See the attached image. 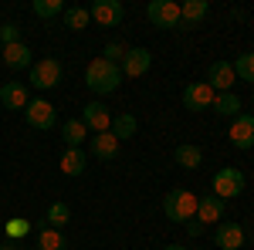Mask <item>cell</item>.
<instances>
[{
    "label": "cell",
    "mask_w": 254,
    "mask_h": 250,
    "mask_svg": "<svg viewBox=\"0 0 254 250\" xmlns=\"http://www.w3.org/2000/svg\"><path fill=\"white\" fill-rule=\"evenodd\" d=\"M214 98H217V92L207 81H190V85L183 88V105H187L190 112H207V108H214Z\"/></svg>",
    "instance_id": "cell-7"
},
{
    "label": "cell",
    "mask_w": 254,
    "mask_h": 250,
    "mask_svg": "<svg viewBox=\"0 0 254 250\" xmlns=\"http://www.w3.org/2000/svg\"><path fill=\"white\" fill-rule=\"evenodd\" d=\"M24 115H27V125H34V129H41V132L55 129V122H58L55 105H51V101H44V98H31V101H27V108H24Z\"/></svg>",
    "instance_id": "cell-6"
},
{
    "label": "cell",
    "mask_w": 254,
    "mask_h": 250,
    "mask_svg": "<svg viewBox=\"0 0 254 250\" xmlns=\"http://www.w3.org/2000/svg\"><path fill=\"white\" fill-rule=\"evenodd\" d=\"M176 166L180 169H200V162H203V152H200V146H190V142H183V146H176Z\"/></svg>",
    "instance_id": "cell-20"
},
{
    "label": "cell",
    "mask_w": 254,
    "mask_h": 250,
    "mask_svg": "<svg viewBox=\"0 0 254 250\" xmlns=\"http://www.w3.org/2000/svg\"><path fill=\"white\" fill-rule=\"evenodd\" d=\"M61 139H64V146H68V149H81V142L88 139L85 122H81V118H68V122L61 125Z\"/></svg>",
    "instance_id": "cell-19"
},
{
    "label": "cell",
    "mask_w": 254,
    "mask_h": 250,
    "mask_svg": "<svg viewBox=\"0 0 254 250\" xmlns=\"http://www.w3.org/2000/svg\"><path fill=\"white\" fill-rule=\"evenodd\" d=\"M58 166H61V173H64V176H81L88 162H85V152H81V149H64V155H61Z\"/></svg>",
    "instance_id": "cell-21"
},
{
    "label": "cell",
    "mask_w": 254,
    "mask_h": 250,
    "mask_svg": "<svg viewBox=\"0 0 254 250\" xmlns=\"http://www.w3.org/2000/svg\"><path fill=\"white\" fill-rule=\"evenodd\" d=\"M102 58L112 61V64H119V61L126 58V44H122V41H109V44H105V54H102Z\"/></svg>",
    "instance_id": "cell-30"
},
{
    "label": "cell",
    "mask_w": 254,
    "mask_h": 250,
    "mask_svg": "<svg viewBox=\"0 0 254 250\" xmlns=\"http://www.w3.org/2000/svg\"><path fill=\"white\" fill-rule=\"evenodd\" d=\"M187 233H190V237H200V233H203V223H200V220H187Z\"/></svg>",
    "instance_id": "cell-32"
},
{
    "label": "cell",
    "mask_w": 254,
    "mask_h": 250,
    "mask_svg": "<svg viewBox=\"0 0 254 250\" xmlns=\"http://www.w3.org/2000/svg\"><path fill=\"white\" fill-rule=\"evenodd\" d=\"M31 7H34V14H38V17H44V20L64 14V3H61V0H34Z\"/></svg>",
    "instance_id": "cell-29"
},
{
    "label": "cell",
    "mask_w": 254,
    "mask_h": 250,
    "mask_svg": "<svg viewBox=\"0 0 254 250\" xmlns=\"http://www.w3.org/2000/svg\"><path fill=\"white\" fill-rule=\"evenodd\" d=\"M88 14H92V20L102 24V27H116L119 20H122V3H119V0H95V3L88 7Z\"/></svg>",
    "instance_id": "cell-13"
},
{
    "label": "cell",
    "mask_w": 254,
    "mask_h": 250,
    "mask_svg": "<svg viewBox=\"0 0 254 250\" xmlns=\"http://www.w3.org/2000/svg\"><path fill=\"white\" fill-rule=\"evenodd\" d=\"M31 85L38 92H48V88H58L61 85V61L44 58L38 64H31Z\"/></svg>",
    "instance_id": "cell-5"
},
{
    "label": "cell",
    "mask_w": 254,
    "mask_h": 250,
    "mask_svg": "<svg viewBox=\"0 0 254 250\" xmlns=\"http://www.w3.org/2000/svg\"><path fill=\"white\" fill-rule=\"evenodd\" d=\"M203 250H214V247H203Z\"/></svg>",
    "instance_id": "cell-36"
},
{
    "label": "cell",
    "mask_w": 254,
    "mask_h": 250,
    "mask_svg": "<svg viewBox=\"0 0 254 250\" xmlns=\"http://www.w3.org/2000/svg\"><path fill=\"white\" fill-rule=\"evenodd\" d=\"M149 64H153V54L146 48H126V58L119 61V71H122V78H139L149 71Z\"/></svg>",
    "instance_id": "cell-8"
},
{
    "label": "cell",
    "mask_w": 254,
    "mask_h": 250,
    "mask_svg": "<svg viewBox=\"0 0 254 250\" xmlns=\"http://www.w3.org/2000/svg\"><path fill=\"white\" fill-rule=\"evenodd\" d=\"M220 216H224V200H220V196H214V193H210V196H200L193 220H200L203 227H210V223H217Z\"/></svg>",
    "instance_id": "cell-17"
},
{
    "label": "cell",
    "mask_w": 254,
    "mask_h": 250,
    "mask_svg": "<svg viewBox=\"0 0 254 250\" xmlns=\"http://www.w3.org/2000/svg\"><path fill=\"white\" fill-rule=\"evenodd\" d=\"M64 27L68 31H85L88 24H92V14H88V7H64Z\"/></svg>",
    "instance_id": "cell-24"
},
{
    "label": "cell",
    "mask_w": 254,
    "mask_h": 250,
    "mask_svg": "<svg viewBox=\"0 0 254 250\" xmlns=\"http://www.w3.org/2000/svg\"><path fill=\"white\" fill-rule=\"evenodd\" d=\"M241 108H244V105H241V98H237L234 92H224V95L214 98V112H217V115H224V118H237V115H241Z\"/></svg>",
    "instance_id": "cell-22"
},
{
    "label": "cell",
    "mask_w": 254,
    "mask_h": 250,
    "mask_svg": "<svg viewBox=\"0 0 254 250\" xmlns=\"http://www.w3.org/2000/svg\"><path fill=\"white\" fill-rule=\"evenodd\" d=\"M38 250H64V237L58 230H51V227H44L38 233Z\"/></svg>",
    "instance_id": "cell-28"
},
{
    "label": "cell",
    "mask_w": 254,
    "mask_h": 250,
    "mask_svg": "<svg viewBox=\"0 0 254 250\" xmlns=\"http://www.w3.org/2000/svg\"><path fill=\"white\" fill-rule=\"evenodd\" d=\"M146 17L153 27H166V31H180V3L176 0H153L146 7Z\"/></svg>",
    "instance_id": "cell-3"
},
{
    "label": "cell",
    "mask_w": 254,
    "mask_h": 250,
    "mask_svg": "<svg viewBox=\"0 0 254 250\" xmlns=\"http://www.w3.org/2000/svg\"><path fill=\"white\" fill-rule=\"evenodd\" d=\"M0 58H3V64H7L10 71H24V68H31V48H27L24 41L7 44V48L0 51Z\"/></svg>",
    "instance_id": "cell-16"
},
{
    "label": "cell",
    "mask_w": 254,
    "mask_h": 250,
    "mask_svg": "<svg viewBox=\"0 0 254 250\" xmlns=\"http://www.w3.org/2000/svg\"><path fill=\"white\" fill-rule=\"evenodd\" d=\"M207 14H210V3L207 0H187V3H180V31L196 27Z\"/></svg>",
    "instance_id": "cell-15"
},
{
    "label": "cell",
    "mask_w": 254,
    "mask_h": 250,
    "mask_svg": "<svg viewBox=\"0 0 254 250\" xmlns=\"http://www.w3.org/2000/svg\"><path fill=\"white\" fill-rule=\"evenodd\" d=\"M0 250H20V247L14 244V240H7V244H0Z\"/></svg>",
    "instance_id": "cell-33"
},
{
    "label": "cell",
    "mask_w": 254,
    "mask_h": 250,
    "mask_svg": "<svg viewBox=\"0 0 254 250\" xmlns=\"http://www.w3.org/2000/svg\"><path fill=\"white\" fill-rule=\"evenodd\" d=\"M81 122H85V129L88 132H109L112 129V112H109V105H102V101H88L85 108H81Z\"/></svg>",
    "instance_id": "cell-9"
},
{
    "label": "cell",
    "mask_w": 254,
    "mask_h": 250,
    "mask_svg": "<svg viewBox=\"0 0 254 250\" xmlns=\"http://www.w3.org/2000/svg\"><path fill=\"white\" fill-rule=\"evenodd\" d=\"M244 193V173L234 169V166H224V169H217L214 173V196L220 200H234Z\"/></svg>",
    "instance_id": "cell-4"
},
{
    "label": "cell",
    "mask_w": 254,
    "mask_h": 250,
    "mask_svg": "<svg viewBox=\"0 0 254 250\" xmlns=\"http://www.w3.org/2000/svg\"><path fill=\"white\" fill-rule=\"evenodd\" d=\"M136 129H139L136 115L122 112V115H112V129H109V132H112L119 142H122V139H132V135H136Z\"/></svg>",
    "instance_id": "cell-23"
},
{
    "label": "cell",
    "mask_w": 254,
    "mask_h": 250,
    "mask_svg": "<svg viewBox=\"0 0 254 250\" xmlns=\"http://www.w3.org/2000/svg\"><path fill=\"white\" fill-rule=\"evenodd\" d=\"M196 200L190 190H170L163 196V213L173 220V223H187V220H193L196 216Z\"/></svg>",
    "instance_id": "cell-2"
},
{
    "label": "cell",
    "mask_w": 254,
    "mask_h": 250,
    "mask_svg": "<svg viewBox=\"0 0 254 250\" xmlns=\"http://www.w3.org/2000/svg\"><path fill=\"white\" fill-rule=\"evenodd\" d=\"M0 51H3V44H0Z\"/></svg>",
    "instance_id": "cell-37"
},
{
    "label": "cell",
    "mask_w": 254,
    "mask_h": 250,
    "mask_svg": "<svg viewBox=\"0 0 254 250\" xmlns=\"http://www.w3.org/2000/svg\"><path fill=\"white\" fill-rule=\"evenodd\" d=\"M44 220H48V227H51V230H61V227L71 220V210H68V203H51Z\"/></svg>",
    "instance_id": "cell-25"
},
{
    "label": "cell",
    "mask_w": 254,
    "mask_h": 250,
    "mask_svg": "<svg viewBox=\"0 0 254 250\" xmlns=\"http://www.w3.org/2000/svg\"><path fill=\"white\" fill-rule=\"evenodd\" d=\"M17 41H20L17 24H3V27H0V44H3V48H7V44H17Z\"/></svg>",
    "instance_id": "cell-31"
},
{
    "label": "cell",
    "mask_w": 254,
    "mask_h": 250,
    "mask_svg": "<svg viewBox=\"0 0 254 250\" xmlns=\"http://www.w3.org/2000/svg\"><path fill=\"white\" fill-rule=\"evenodd\" d=\"M231 64H234V75L241 78V81H251L254 85V51L237 54V61H231Z\"/></svg>",
    "instance_id": "cell-27"
},
{
    "label": "cell",
    "mask_w": 254,
    "mask_h": 250,
    "mask_svg": "<svg viewBox=\"0 0 254 250\" xmlns=\"http://www.w3.org/2000/svg\"><path fill=\"white\" fill-rule=\"evenodd\" d=\"M85 85H88L95 95H112L119 85H122V71H119V64H112V61L95 58L85 68Z\"/></svg>",
    "instance_id": "cell-1"
},
{
    "label": "cell",
    "mask_w": 254,
    "mask_h": 250,
    "mask_svg": "<svg viewBox=\"0 0 254 250\" xmlns=\"http://www.w3.org/2000/svg\"><path fill=\"white\" fill-rule=\"evenodd\" d=\"M119 146H122V142H119L112 132H98V135H92V155L105 159V162L119 155Z\"/></svg>",
    "instance_id": "cell-18"
},
{
    "label": "cell",
    "mask_w": 254,
    "mask_h": 250,
    "mask_svg": "<svg viewBox=\"0 0 254 250\" xmlns=\"http://www.w3.org/2000/svg\"><path fill=\"white\" fill-rule=\"evenodd\" d=\"M231 146L234 149H254V115H241L231 122Z\"/></svg>",
    "instance_id": "cell-11"
},
{
    "label": "cell",
    "mask_w": 254,
    "mask_h": 250,
    "mask_svg": "<svg viewBox=\"0 0 254 250\" xmlns=\"http://www.w3.org/2000/svg\"><path fill=\"white\" fill-rule=\"evenodd\" d=\"M214 244H217V250H244V227L241 223H231V220L217 223Z\"/></svg>",
    "instance_id": "cell-12"
},
{
    "label": "cell",
    "mask_w": 254,
    "mask_h": 250,
    "mask_svg": "<svg viewBox=\"0 0 254 250\" xmlns=\"http://www.w3.org/2000/svg\"><path fill=\"white\" fill-rule=\"evenodd\" d=\"M251 108H254V95H251Z\"/></svg>",
    "instance_id": "cell-35"
},
{
    "label": "cell",
    "mask_w": 254,
    "mask_h": 250,
    "mask_svg": "<svg viewBox=\"0 0 254 250\" xmlns=\"http://www.w3.org/2000/svg\"><path fill=\"white\" fill-rule=\"evenodd\" d=\"M234 81H237V75H234V64H231V61H214V64L207 68V85L214 88L217 95L231 92Z\"/></svg>",
    "instance_id": "cell-10"
},
{
    "label": "cell",
    "mask_w": 254,
    "mask_h": 250,
    "mask_svg": "<svg viewBox=\"0 0 254 250\" xmlns=\"http://www.w3.org/2000/svg\"><path fill=\"white\" fill-rule=\"evenodd\" d=\"M27 88L20 85V81H3L0 85V105L3 108H10V112H24L27 108Z\"/></svg>",
    "instance_id": "cell-14"
},
{
    "label": "cell",
    "mask_w": 254,
    "mask_h": 250,
    "mask_svg": "<svg viewBox=\"0 0 254 250\" xmlns=\"http://www.w3.org/2000/svg\"><path fill=\"white\" fill-rule=\"evenodd\" d=\"M166 250H187L183 244H166Z\"/></svg>",
    "instance_id": "cell-34"
},
{
    "label": "cell",
    "mask_w": 254,
    "mask_h": 250,
    "mask_svg": "<svg viewBox=\"0 0 254 250\" xmlns=\"http://www.w3.org/2000/svg\"><path fill=\"white\" fill-rule=\"evenodd\" d=\"M3 230H7V240H14V244H17V240H24V237L34 230V227H31V220L14 216V220H7V223H3Z\"/></svg>",
    "instance_id": "cell-26"
}]
</instances>
